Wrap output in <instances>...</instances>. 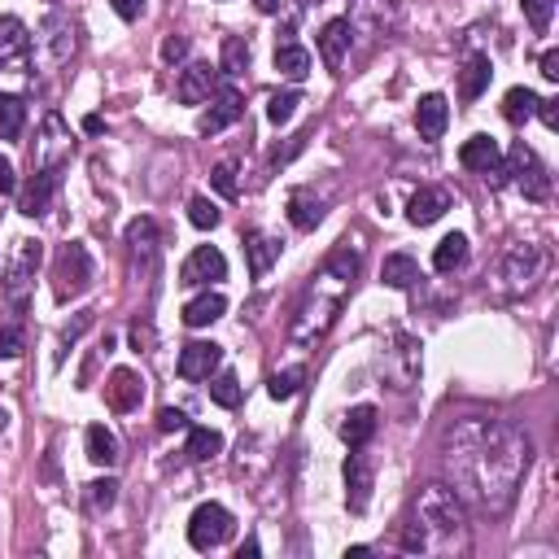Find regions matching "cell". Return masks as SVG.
Returning a JSON list of instances; mask_svg holds the SVG:
<instances>
[{
  "label": "cell",
  "instance_id": "1",
  "mask_svg": "<svg viewBox=\"0 0 559 559\" xmlns=\"http://www.w3.org/2000/svg\"><path fill=\"white\" fill-rule=\"evenodd\" d=\"M529 433L511 420H455L442 437V468L455 494L485 516H503L529 472Z\"/></svg>",
  "mask_w": 559,
  "mask_h": 559
},
{
  "label": "cell",
  "instance_id": "2",
  "mask_svg": "<svg viewBox=\"0 0 559 559\" xmlns=\"http://www.w3.org/2000/svg\"><path fill=\"white\" fill-rule=\"evenodd\" d=\"M415 520H420V529H424V538L428 546H433V538H459L463 525H468V516H463V498L450 490V485H424L420 494H415Z\"/></svg>",
  "mask_w": 559,
  "mask_h": 559
},
{
  "label": "cell",
  "instance_id": "3",
  "mask_svg": "<svg viewBox=\"0 0 559 559\" xmlns=\"http://www.w3.org/2000/svg\"><path fill=\"white\" fill-rule=\"evenodd\" d=\"M88 289H92V258H88V249H83L79 241H70V245L57 249L53 293H57V302H70V297H79Z\"/></svg>",
  "mask_w": 559,
  "mask_h": 559
},
{
  "label": "cell",
  "instance_id": "4",
  "mask_svg": "<svg viewBox=\"0 0 559 559\" xmlns=\"http://www.w3.org/2000/svg\"><path fill=\"white\" fill-rule=\"evenodd\" d=\"M40 263H44L40 241H18L14 258H9V271H5V297H9V306H14L18 315L27 311V297H31V284H35Z\"/></svg>",
  "mask_w": 559,
  "mask_h": 559
},
{
  "label": "cell",
  "instance_id": "5",
  "mask_svg": "<svg viewBox=\"0 0 559 559\" xmlns=\"http://www.w3.org/2000/svg\"><path fill=\"white\" fill-rule=\"evenodd\" d=\"M542 267H546V254H542V245H511L503 258H498V280H503V289L516 297V293H525L533 280L542 276Z\"/></svg>",
  "mask_w": 559,
  "mask_h": 559
},
{
  "label": "cell",
  "instance_id": "6",
  "mask_svg": "<svg viewBox=\"0 0 559 559\" xmlns=\"http://www.w3.org/2000/svg\"><path fill=\"white\" fill-rule=\"evenodd\" d=\"M236 520L232 511L223 503H201L193 511V520H188V542H193V551H214V546H223L232 538Z\"/></svg>",
  "mask_w": 559,
  "mask_h": 559
},
{
  "label": "cell",
  "instance_id": "7",
  "mask_svg": "<svg viewBox=\"0 0 559 559\" xmlns=\"http://www.w3.org/2000/svg\"><path fill=\"white\" fill-rule=\"evenodd\" d=\"M507 171L516 175L520 193H525L529 201H546V197H551V171H546L542 158L525 145V140H516V145H511V153H507Z\"/></svg>",
  "mask_w": 559,
  "mask_h": 559
},
{
  "label": "cell",
  "instance_id": "8",
  "mask_svg": "<svg viewBox=\"0 0 559 559\" xmlns=\"http://www.w3.org/2000/svg\"><path fill=\"white\" fill-rule=\"evenodd\" d=\"M75 153V140H70V127L62 123V114H49L44 118V132L35 140V166L40 171H62Z\"/></svg>",
  "mask_w": 559,
  "mask_h": 559
},
{
  "label": "cell",
  "instance_id": "9",
  "mask_svg": "<svg viewBox=\"0 0 559 559\" xmlns=\"http://www.w3.org/2000/svg\"><path fill=\"white\" fill-rule=\"evenodd\" d=\"M241 114H245V97L232 88V83H223V88H214L210 110L197 118V132L201 136H219V132H228L232 123H241Z\"/></svg>",
  "mask_w": 559,
  "mask_h": 559
},
{
  "label": "cell",
  "instance_id": "10",
  "mask_svg": "<svg viewBox=\"0 0 559 559\" xmlns=\"http://www.w3.org/2000/svg\"><path fill=\"white\" fill-rule=\"evenodd\" d=\"M337 315H341V297H315L311 302V293H306L302 311L293 319V341H319Z\"/></svg>",
  "mask_w": 559,
  "mask_h": 559
},
{
  "label": "cell",
  "instance_id": "11",
  "mask_svg": "<svg viewBox=\"0 0 559 559\" xmlns=\"http://www.w3.org/2000/svg\"><path fill=\"white\" fill-rule=\"evenodd\" d=\"M223 276H228V258H223L214 245H197L180 267V284H188V289H201V284H214Z\"/></svg>",
  "mask_w": 559,
  "mask_h": 559
},
{
  "label": "cell",
  "instance_id": "12",
  "mask_svg": "<svg viewBox=\"0 0 559 559\" xmlns=\"http://www.w3.org/2000/svg\"><path fill=\"white\" fill-rule=\"evenodd\" d=\"M31 62V31L22 18L0 14V70H27Z\"/></svg>",
  "mask_w": 559,
  "mask_h": 559
},
{
  "label": "cell",
  "instance_id": "13",
  "mask_svg": "<svg viewBox=\"0 0 559 559\" xmlns=\"http://www.w3.org/2000/svg\"><path fill=\"white\" fill-rule=\"evenodd\" d=\"M214 88H219V66L193 62V66H184L180 83H175V97H180L184 105H206L214 97Z\"/></svg>",
  "mask_w": 559,
  "mask_h": 559
},
{
  "label": "cell",
  "instance_id": "14",
  "mask_svg": "<svg viewBox=\"0 0 559 559\" xmlns=\"http://www.w3.org/2000/svg\"><path fill=\"white\" fill-rule=\"evenodd\" d=\"M57 175H62V171H40V166H35V175H31V180L18 188V210L27 214V219H40V214L53 206Z\"/></svg>",
  "mask_w": 559,
  "mask_h": 559
},
{
  "label": "cell",
  "instance_id": "15",
  "mask_svg": "<svg viewBox=\"0 0 559 559\" xmlns=\"http://www.w3.org/2000/svg\"><path fill=\"white\" fill-rule=\"evenodd\" d=\"M219 363H223V346H214V341H188L180 350V376L184 380H210Z\"/></svg>",
  "mask_w": 559,
  "mask_h": 559
},
{
  "label": "cell",
  "instance_id": "16",
  "mask_svg": "<svg viewBox=\"0 0 559 559\" xmlns=\"http://www.w3.org/2000/svg\"><path fill=\"white\" fill-rule=\"evenodd\" d=\"M140 398H145V380H140L132 367H118V372L110 376V385H105V402H110V411L127 415L140 407Z\"/></svg>",
  "mask_w": 559,
  "mask_h": 559
},
{
  "label": "cell",
  "instance_id": "17",
  "mask_svg": "<svg viewBox=\"0 0 559 559\" xmlns=\"http://www.w3.org/2000/svg\"><path fill=\"white\" fill-rule=\"evenodd\" d=\"M354 44V22L350 18H332L324 31H319V57H324L328 70H341V62H346Z\"/></svg>",
  "mask_w": 559,
  "mask_h": 559
},
{
  "label": "cell",
  "instance_id": "18",
  "mask_svg": "<svg viewBox=\"0 0 559 559\" xmlns=\"http://www.w3.org/2000/svg\"><path fill=\"white\" fill-rule=\"evenodd\" d=\"M280 249H284L280 236H267V232H245V263H249V276H254V280H263L267 271L280 263Z\"/></svg>",
  "mask_w": 559,
  "mask_h": 559
},
{
  "label": "cell",
  "instance_id": "19",
  "mask_svg": "<svg viewBox=\"0 0 559 559\" xmlns=\"http://www.w3.org/2000/svg\"><path fill=\"white\" fill-rule=\"evenodd\" d=\"M446 123H450V105H446L442 92L420 97V105H415V127H420V136L428 140V145H437V140L446 136Z\"/></svg>",
  "mask_w": 559,
  "mask_h": 559
},
{
  "label": "cell",
  "instance_id": "20",
  "mask_svg": "<svg viewBox=\"0 0 559 559\" xmlns=\"http://www.w3.org/2000/svg\"><path fill=\"white\" fill-rule=\"evenodd\" d=\"M158 223L153 219H132L127 223V254H132V263H140L145 271H153L158 263Z\"/></svg>",
  "mask_w": 559,
  "mask_h": 559
},
{
  "label": "cell",
  "instance_id": "21",
  "mask_svg": "<svg viewBox=\"0 0 559 559\" xmlns=\"http://www.w3.org/2000/svg\"><path fill=\"white\" fill-rule=\"evenodd\" d=\"M498 162H503V149H498L494 136H472V140H463V149H459V166H463V171L490 175Z\"/></svg>",
  "mask_w": 559,
  "mask_h": 559
},
{
  "label": "cell",
  "instance_id": "22",
  "mask_svg": "<svg viewBox=\"0 0 559 559\" xmlns=\"http://www.w3.org/2000/svg\"><path fill=\"white\" fill-rule=\"evenodd\" d=\"M346 503H350L354 516H363L367 503H372V468H367L363 455L346 459Z\"/></svg>",
  "mask_w": 559,
  "mask_h": 559
},
{
  "label": "cell",
  "instance_id": "23",
  "mask_svg": "<svg viewBox=\"0 0 559 559\" xmlns=\"http://www.w3.org/2000/svg\"><path fill=\"white\" fill-rule=\"evenodd\" d=\"M446 210H450L446 188H420V193L411 197V206H407V219L415 223V228H428V223H437Z\"/></svg>",
  "mask_w": 559,
  "mask_h": 559
},
{
  "label": "cell",
  "instance_id": "24",
  "mask_svg": "<svg viewBox=\"0 0 559 559\" xmlns=\"http://www.w3.org/2000/svg\"><path fill=\"white\" fill-rule=\"evenodd\" d=\"M289 223L297 232H315L319 223H324V201H319L311 188H297L289 197Z\"/></svg>",
  "mask_w": 559,
  "mask_h": 559
},
{
  "label": "cell",
  "instance_id": "25",
  "mask_svg": "<svg viewBox=\"0 0 559 559\" xmlns=\"http://www.w3.org/2000/svg\"><path fill=\"white\" fill-rule=\"evenodd\" d=\"M223 311H228V297L206 289V293H197L193 302L184 306V324H188V328H210L214 319H223Z\"/></svg>",
  "mask_w": 559,
  "mask_h": 559
},
{
  "label": "cell",
  "instance_id": "26",
  "mask_svg": "<svg viewBox=\"0 0 559 559\" xmlns=\"http://www.w3.org/2000/svg\"><path fill=\"white\" fill-rule=\"evenodd\" d=\"M376 428H380L376 407H354V411L346 415V424H341V437L350 442V450H363V446L376 437Z\"/></svg>",
  "mask_w": 559,
  "mask_h": 559
},
{
  "label": "cell",
  "instance_id": "27",
  "mask_svg": "<svg viewBox=\"0 0 559 559\" xmlns=\"http://www.w3.org/2000/svg\"><path fill=\"white\" fill-rule=\"evenodd\" d=\"M490 75H494L490 57H485V53H472L468 66H463V75H459V97H463V101H477L481 92L490 88Z\"/></svg>",
  "mask_w": 559,
  "mask_h": 559
},
{
  "label": "cell",
  "instance_id": "28",
  "mask_svg": "<svg viewBox=\"0 0 559 559\" xmlns=\"http://www.w3.org/2000/svg\"><path fill=\"white\" fill-rule=\"evenodd\" d=\"M83 446H88V459L97 463V468H114V463L123 459L118 455V437L105 424H92L88 433H83Z\"/></svg>",
  "mask_w": 559,
  "mask_h": 559
},
{
  "label": "cell",
  "instance_id": "29",
  "mask_svg": "<svg viewBox=\"0 0 559 559\" xmlns=\"http://www.w3.org/2000/svg\"><path fill=\"white\" fill-rule=\"evenodd\" d=\"M463 263H468V236H463V232L442 236V241H437V249H433V271L450 276V271H459Z\"/></svg>",
  "mask_w": 559,
  "mask_h": 559
},
{
  "label": "cell",
  "instance_id": "30",
  "mask_svg": "<svg viewBox=\"0 0 559 559\" xmlns=\"http://www.w3.org/2000/svg\"><path fill=\"white\" fill-rule=\"evenodd\" d=\"M380 280H385L389 289H411V284L420 280V263H415L411 254H389L385 263H380Z\"/></svg>",
  "mask_w": 559,
  "mask_h": 559
},
{
  "label": "cell",
  "instance_id": "31",
  "mask_svg": "<svg viewBox=\"0 0 559 559\" xmlns=\"http://www.w3.org/2000/svg\"><path fill=\"white\" fill-rule=\"evenodd\" d=\"M249 62H254V49H249V40H245V35H228V40H223L219 70H223L228 79H241L245 70H249Z\"/></svg>",
  "mask_w": 559,
  "mask_h": 559
},
{
  "label": "cell",
  "instance_id": "32",
  "mask_svg": "<svg viewBox=\"0 0 559 559\" xmlns=\"http://www.w3.org/2000/svg\"><path fill=\"white\" fill-rule=\"evenodd\" d=\"M276 70L284 79H293V83H302L306 75H311V53L306 49H297V44H276Z\"/></svg>",
  "mask_w": 559,
  "mask_h": 559
},
{
  "label": "cell",
  "instance_id": "33",
  "mask_svg": "<svg viewBox=\"0 0 559 559\" xmlns=\"http://www.w3.org/2000/svg\"><path fill=\"white\" fill-rule=\"evenodd\" d=\"M22 127H27V101L5 92V97H0V140H18Z\"/></svg>",
  "mask_w": 559,
  "mask_h": 559
},
{
  "label": "cell",
  "instance_id": "34",
  "mask_svg": "<svg viewBox=\"0 0 559 559\" xmlns=\"http://www.w3.org/2000/svg\"><path fill=\"white\" fill-rule=\"evenodd\" d=\"M538 92H533V88H511L507 92V97H503V118H507V123H529V118L533 114H538Z\"/></svg>",
  "mask_w": 559,
  "mask_h": 559
},
{
  "label": "cell",
  "instance_id": "35",
  "mask_svg": "<svg viewBox=\"0 0 559 559\" xmlns=\"http://www.w3.org/2000/svg\"><path fill=\"white\" fill-rule=\"evenodd\" d=\"M44 31H49V49H53V62H66L70 53H75V27H70V18L53 14L44 22Z\"/></svg>",
  "mask_w": 559,
  "mask_h": 559
},
{
  "label": "cell",
  "instance_id": "36",
  "mask_svg": "<svg viewBox=\"0 0 559 559\" xmlns=\"http://www.w3.org/2000/svg\"><path fill=\"white\" fill-rule=\"evenodd\" d=\"M223 450V437L214 433V428H193L188 424V446H184V455L188 459H197V463H206V459H214Z\"/></svg>",
  "mask_w": 559,
  "mask_h": 559
},
{
  "label": "cell",
  "instance_id": "37",
  "mask_svg": "<svg viewBox=\"0 0 559 559\" xmlns=\"http://www.w3.org/2000/svg\"><path fill=\"white\" fill-rule=\"evenodd\" d=\"M324 276L350 284L354 276H359V254H350V245H337V249H332V254L324 258Z\"/></svg>",
  "mask_w": 559,
  "mask_h": 559
},
{
  "label": "cell",
  "instance_id": "38",
  "mask_svg": "<svg viewBox=\"0 0 559 559\" xmlns=\"http://www.w3.org/2000/svg\"><path fill=\"white\" fill-rule=\"evenodd\" d=\"M302 385H306V367H284V372H276L267 380V394L276 402H289V398L302 394Z\"/></svg>",
  "mask_w": 559,
  "mask_h": 559
},
{
  "label": "cell",
  "instance_id": "39",
  "mask_svg": "<svg viewBox=\"0 0 559 559\" xmlns=\"http://www.w3.org/2000/svg\"><path fill=\"white\" fill-rule=\"evenodd\" d=\"M210 402L214 407H241V380H236V372H219L210 380Z\"/></svg>",
  "mask_w": 559,
  "mask_h": 559
},
{
  "label": "cell",
  "instance_id": "40",
  "mask_svg": "<svg viewBox=\"0 0 559 559\" xmlns=\"http://www.w3.org/2000/svg\"><path fill=\"white\" fill-rule=\"evenodd\" d=\"M297 105H302V92H297V88H289V92H276V97L267 101V118H271V123H276V127H284V123H289V118L297 114Z\"/></svg>",
  "mask_w": 559,
  "mask_h": 559
},
{
  "label": "cell",
  "instance_id": "41",
  "mask_svg": "<svg viewBox=\"0 0 559 559\" xmlns=\"http://www.w3.org/2000/svg\"><path fill=\"white\" fill-rule=\"evenodd\" d=\"M188 223L201 228V232L219 228V206H214L210 197H193V201H188Z\"/></svg>",
  "mask_w": 559,
  "mask_h": 559
},
{
  "label": "cell",
  "instance_id": "42",
  "mask_svg": "<svg viewBox=\"0 0 559 559\" xmlns=\"http://www.w3.org/2000/svg\"><path fill=\"white\" fill-rule=\"evenodd\" d=\"M114 503H118V481H114V477L88 485V507H92V511H110Z\"/></svg>",
  "mask_w": 559,
  "mask_h": 559
},
{
  "label": "cell",
  "instance_id": "43",
  "mask_svg": "<svg viewBox=\"0 0 559 559\" xmlns=\"http://www.w3.org/2000/svg\"><path fill=\"white\" fill-rule=\"evenodd\" d=\"M520 9H525L529 27L546 35V27H551V14H555V0H520Z\"/></svg>",
  "mask_w": 559,
  "mask_h": 559
},
{
  "label": "cell",
  "instance_id": "44",
  "mask_svg": "<svg viewBox=\"0 0 559 559\" xmlns=\"http://www.w3.org/2000/svg\"><path fill=\"white\" fill-rule=\"evenodd\" d=\"M210 184H214V193H219V197H236V193H241V188H236V162H219V166H214V171H210Z\"/></svg>",
  "mask_w": 559,
  "mask_h": 559
},
{
  "label": "cell",
  "instance_id": "45",
  "mask_svg": "<svg viewBox=\"0 0 559 559\" xmlns=\"http://www.w3.org/2000/svg\"><path fill=\"white\" fill-rule=\"evenodd\" d=\"M88 328H92V311H79V315H75V319H70V324L62 328V350H57V363L66 359V350L75 346V341H79V337H83V332H88Z\"/></svg>",
  "mask_w": 559,
  "mask_h": 559
},
{
  "label": "cell",
  "instance_id": "46",
  "mask_svg": "<svg viewBox=\"0 0 559 559\" xmlns=\"http://www.w3.org/2000/svg\"><path fill=\"white\" fill-rule=\"evenodd\" d=\"M188 49H193V40H188V35H166V40H162V62L166 66H180L188 57Z\"/></svg>",
  "mask_w": 559,
  "mask_h": 559
},
{
  "label": "cell",
  "instance_id": "47",
  "mask_svg": "<svg viewBox=\"0 0 559 559\" xmlns=\"http://www.w3.org/2000/svg\"><path fill=\"white\" fill-rule=\"evenodd\" d=\"M22 350H27V337H22V328H0V359H18Z\"/></svg>",
  "mask_w": 559,
  "mask_h": 559
},
{
  "label": "cell",
  "instance_id": "48",
  "mask_svg": "<svg viewBox=\"0 0 559 559\" xmlns=\"http://www.w3.org/2000/svg\"><path fill=\"white\" fill-rule=\"evenodd\" d=\"M306 140H311V132H297V136H289V145H276V149H271V162H276V166H284V162H289V158H297V153H302L306 149Z\"/></svg>",
  "mask_w": 559,
  "mask_h": 559
},
{
  "label": "cell",
  "instance_id": "49",
  "mask_svg": "<svg viewBox=\"0 0 559 559\" xmlns=\"http://www.w3.org/2000/svg\"><path fill=\"white\" fill-rule=\"evenodd\" d=\"M180 428H188V415L180 407H162L158 411V433H180Z\"/></svg>",
  "mask_w": 559,
  "mask_h": 559
},
{
  "label": "cell",
  "instance_id": "50",
  "mask_svg": "<svg viewBox=\"0 0 559 559\" xmlns=\"http://www.w3.org/2000/svg\"><path fill=\"white\" fill-rule=\"evenodd\" d=\"M110 5H114V14L123 22H136L140 14H145V0H110Z\"/></svg>",
  "mask_w": 559,
  "mask_h": 559
},
{
  "label": "cell",
  "instance_id": "51",
  "mask_svg": "<svg viewBox=\"0 0 559 559\" xmlns=\"http://www.w3.org/2000/svg\"><path fill=\"white\" fill-rule=\"evenodd\" d=\"M9 193H18V175H14V162L0 158V197H9Z\"/></svg>",
  "mask_w": 559,
  "mask_h": 559
},
{
  "label": "cell",
  "instance_id": "52",
  "mask_svg": "<svg viewBox=\"0 0 559 559\" xmlns=\"http://www.w3.org/2000/svg\"><path fill=\"white\" fill-rule=\"evenodd\" d=\"M538 118L555 132V127H559V101H538Z\"/></svg>",
  "mask_w": 559,
  "mask_h": 559
},
{
  "label": "cell",
  "instance_id": "53",
  "mask_svg": "<svg viewBox=\"0 0 559 559\" xmlns=\"http://www.w3.org/2000/svg\"><path fill=\"white\" fill-rule=\"evenodd\" d=\"M132 346L136 350H149L153 346V324H136L132 328Z\"/></svg>",
  "mask_w": 559,
  "mask_h": 559
},
{
  "label": "cell",
  "instance_id": "54",
  "mask_svg": "<svg viewBox=\"0 0 559 559\" xmlns=\"http://www.w3.org/2000/svg\"><path fill=\"white\" fill-rule=\"evenodd\" d=\"M538 66H542V79H559V53L555 49H546Z\"/></svg>",
  "mask_w": 559,
  "mask_h": 559
},
{
  "label": "cell",
  "instance_id": "55",
  "mask_svg": "<svg viewBox=\"0 0 559 559\" xmlns=\"http://www.w3.org/2000/svg\"><path fill=\"white\" fill-rule=\"evenodd\" d=\"M83 132H88V136H101V132H105V123H101L97 114H88V118H83Z\"/></svg>",
  "mask_w": 559,
  "mask_h": 559
},
{
  "label": "cell",
  "instance_id": "56",
  "mask_svg": "<svg viewBox=\"0 0 559 559\" xmlns=\"http://www.w3.org/2000/svg\"><path fill=\"white\" fill-rule=\"evenodd\" d=\"M258 551H263V546H258V538H245V542H241V551H236V555H241V559H245V555L254 559Z\"/></svg>",
  "mask_w": 559,
  "mask_h": 559
},
{
  "label": "cell",
  "instance_id": "57",
  "mask_svg": "<svg viewBox=\"0 0 559 559\" xmlns=\"http://www.w3.org/2000/svg\"><path fill=\"white\" fill-rule=\"evenodd\" d=\"M258 14H280V0H254Z\"/></svg>",
  "mask_w": 559,
  "mask_h": 559
},
{
  "label": "cell",
  "instance_id": "58",
  "mask_svg": "<svg viewBox=\"0 0 559 559\" xmlns=\"http://www.w3.org/2000/svg\"><path fill=\"white\" fill-rule=\"evenodd\" d=\"M297 5H302V9H311V5H324V0H297Z\"/></svg>",
  "mask_w": 559,
  "mask_h": 559
},
{
  "label": "cell",
  "instance_id": "59",
  "mask_svg": "<svg viewBox=\"0 0 559 559\" xmlns=\"http://www.w3.org/2000/svg\"><path fill=\"white\" fill-rule=\"evenodd\" d=\"M5 424H9V415H5V411H0V428H5Z\"/></svg>",
  "mask_w": 559,
  "mask_h": 559
}]
</instances>
